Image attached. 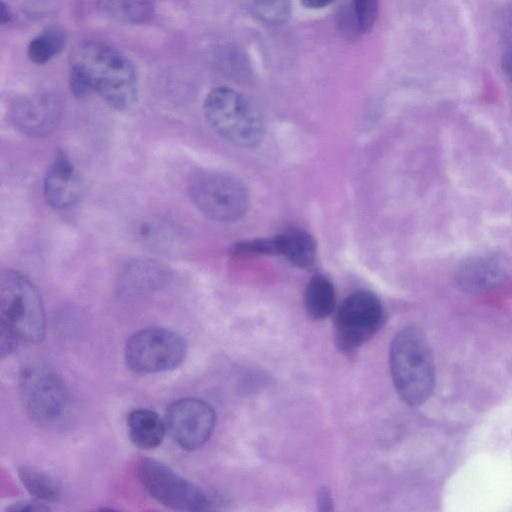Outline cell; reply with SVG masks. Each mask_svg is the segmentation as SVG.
<instances>
[{
  "label": "cell",
  "instance_id": "cell-12",
  "mask_svg": "<svg viewBox=\"0 0 512 512\" xmlns=\"http://www.w3.org/2000/svg\"><path fill=\"white\" fill-rule=\"evenodd\" d=\"M84 189L82 174L65 151H58L43 182L46 203L56 210L68 209L80 201Z\"/></svg>",
  "mask_w": 512,
  "mask_h": 512
},
{
  "label": "cell",
  "instance_id": "cell-22",
  "mask_svg": "<svg viewBox=\"0 0 512 512\" xmlns=\"http://www.w3.org/2000/svg\"><path fill=\"white\" fill-rule=\"evenodd\" d=\"M246 8L262 21L284 22L290 13V0H243Z\"/></svg>",
  "mask_w": 512,
  "mask_h": 512
},
{
  "label": "cell",
  "instance_id": "cell-10",
  "mask_svg": "<svg viewBox=\"0 0 512 512\" xmlns=\"http://www.w3.org/2000/svg\"><path fill=\"white\" fill-rule=\"evenodd\" d=\"M167 432L182 449L194 451L211 437L216 414L213 407L198 398H182L172 402L165 413Z\"/></svg>",
  "mask_w": 512,
  "mask_h": 512
},
{
  "label": "cell",
  "instance_id": "cell-25",
  "mask_svg": "<svg viewBox=\"0 0 512 512\" xmlns=\"http://www.w3.org/2000/svg\"><path fill=\"white\" fill-rule=\"evenodd\" d=\"M8 511H29V512H44L49 511L50 508L46 506L44 503L39 502L37 500H26V501H20L11 504L9 507H7Z\"/></svg>",
  "mask_w": 512,
  "mask_h": 512
},
{
  "label": "cell",
  "instance_id": "cell-4",
  "mask_svg": "<svg viewBox=\"0 0 512 512\" xmlns=\"http://www.w3.org/2000/svg\"><path fill=\"white\" fill-rule=\"evenodd\" d=\"M19 391L24 409L36 424L60 429L75 413L73 394L64 379L42 364H29L19 374Z\"/></svg>",
  "mask_w": 512,
  "mask_h": 512
},
{
  "label": "cell",
  "instance_id": "cell-5",
  "mask_svg": "<svg viewBox=\"0 0 512 512\" xmlns=\"http://www.w3.org/2000/svg\"><path fill=\"white\" fill-rule=\"evenodd\" d=\"M211 129L226 141L244 148L258 146L265 125L258 109L240 92L225 86L209 91L203 102Z\"/></svg>",
  "mask_w": 512,
  "mask_h": 512
},
{
  "label": "cell",
  "instance_id": "cell-16",
  "mask_svg": "<svg viewBox=\"0 0 512 512\" xmlns=\"http://www.w3.org/2000/svg\"><path fill=\"white\" fill-rule=\"evenodd\" d=\"M97 10L105 18L125 24H141L153 15V0H97Z\"/></svg>",
  "mask_w": 512,
  "mask_h": 512
},
{
  "label": "cell",
  "instance_id": "cell-3",
  "mask_svg": "<svg viewBox=\"0 0 512 512\" xmlns=\"http://www.w3.org/2000/svg\"><path fill=\"white\" fill-rule=\"evenodd\" d=\"M390 369L395 389L410 406H419L435 385L433 355L425 334L406 327L395 334L390 347Z\"/></svg>",
  "mask_w": 512,
  "mask_h": 512
},
{
  "label": "cell",
  "instance_id": "cell-27",
  "mask_svg": "<svg viewBox=\"0 0 512 512\" xmlns=\"http://www.w3.org/2000/svg\"><path fill=\"white\" fill-rule=\"evenodd\" d=\"M501 66L507 79L512 84V45H508L501 59Z\"/></svg>",
  "mask_w": 512,
  "mask_h": 512
},
{
  "label": "cell",
  "instance_id": "cell-11",
  "mask_svg": "<svg viewBox=\"0 0 512 512\" xmlns=\"http://www.w3.org/2000/svg\"><path fill=\"white\" fill-rule=\"evenodd\" d=\"M62 115L60 101L53 95L37 94L23 96L13 101L9 117L21 133L41 138L52 133Z\"/></svg>",
  "mask_w": 512,
  "mask_h": 512
},
{
  "label": "cell",
  "instance_id": "cell-17",
  "mask_svg": "<svg viewBox=\"0 0 512 512\" xmlns=\"http://www.w3.org/2000/svg\"><path fill=\"white\" fill-rule=\"evenodd\" d=\"M278 255L287 258L293 265L305 268L313 264L316 244L306 232L293 230L276 236Z\"/></svg>",
  "mask_w": 512,
  "mask_h": 512
},
{
  "label": "cell",
  "instance_id": "cell-24",
  "mask_svg": "<svg viewBox=\"0 0 512 512\" xmlns=\"http://www.w3.org/2000/svg\"><path fill=\"white\" fill-rule=\"evenodd\" d=\"M497 27L502 38L512 45V4L504 7L498 15Z\"/></svg>",
  "mask_w": 512,
  "mask_h": 512
},
{
  "label": "cell",
  "instance_id": "cell-15",
  "mask_svg": "<svg viewBox=\"0 0 512 512\" xmlns=\"http://www.w3.org/2000/svg\"><path fill=\"white\" fill-rule=\"evenodd\" d=\"M128 435L136 447L151 450L161 445L167 431L165 421L153 410L135 409L127 418Z\"/></svg>",
  "mask_w": 512,
  "mask_h": 512
},
{
  "label": "cell",
  "instance_id": "cell-18",
  "mask_svg": "<svg viewBox=\"0 0 512 512\" xmlns=\"http://www.w3.org/2000/svg\"><path fill=\"white\" fill-rule=\"evenodd\" d=\"M136 239L150 249H172L179 240L177 231L169 223L154 218L139 220L133 227Z\"/></svg>",
  "mask_w": 512,
  "mask_h": 512
},
{
  "label": "cell",
  "instance_id": "cell-21",
  "mask_svg": "<svg viewBox=\"0 0 512 512\" xmlns=\"http://www.w3.org/2000/svg\"><path fill=\"white\" fill-rule=\"evenodd\" d=\"M65 43L66 35L60 27H47L30 41L28 56L36 64H45L62 50Z\"/></svg>",
  "mask_w": 512,
  "mask_h": 512
},
{
  "label": "cell",
  "instance_id": "cell-1",
  "mask_svg": "<svg viewBox=\"0 0 512 512\" xmlns=\"http://www.w3.org/2000/svg\"><path fill=\"white\" fill-rule=\"evenodd\" d=\"M70 89L75 97L93 92L116 110L137 102L139 79L131 60L116 48L95 40L81 41L70 54Z\"/></svg>",
  "mask_w": 512,
  "mask_h": 512
},
{
  "label": "cell",
  "instance_id": "cell-14",
  "mask_svg": "<svg viewBox=\"0 0 512 512\" xmlns=\"http://www.w3.org/2000/svg\"><path fill=\"white\" fill-rule=\"evenodd\" d=\"M508 277L506 260L499 254H478L465 258L456 271L459 287L469 293H481L501 286Z\"/></svg>",
  "mask_w": 512,
  "mask_h": 512
},
{
  "label": "cell",
  "instance_id": "cell-20",
  "mask_svg": "<svg viewBox=\"0 0 512 512\" xmlns=\"http://www.w3.org/2000/svg\"><path fill=\"white\" fill-rule=\"evenodd\" d=\"M20 481L36 499L56 502L62 495V484L52 474L39 468L23 465L18 470Z\"/></svg>",
  "mask_w": 512,
  "mask_h": 512
},
{
  "label": "cell",
  "instance_id": "cell-6",
  "mask_svg": "<svg viewBox=\"0 0 512 512\" xmlns=\"http://www.w3.org/2000/svg\"><path fill=\"white\" fill-rule=\"evenodd\" d=\"M188 195L204 216L217 222L237 221L249 207V193L244 183L221 171L195 173L189 180Z\"/></svg>",
  "mask_w": 512,
  "mask_h": 512
},
{
  "label": "cell",
  "instance_id": "cell-28",
  "mask_svg": "<svg viewBox=\"0 0 512 512\" xmlns=\"http://www.w3.org/2000/svg\"><path fill=\"white\" fill-rule=\"evenodd\" d=\"M335 0H301L304 7L309 9H320L329 6Z\"/></svg>",
  "mask_w": 512,
  "mask_h": 512
},
{
  "label": "cell",
  "instance_id": "cell-2",
  "mask_svg": "<svg viewBox=\"0 0 512 512\" xmlns=\"http://www.w3.org/2000/svg\"><path fill=\"white\" fill-rule=\"evenodd\" d=\"M45 330V311L37 288L22 273L3 270L0 274L1 357L40 343Z\"/></svg>",
  "mask_w": 512,
  "mask_h": 512
},
{
  "label": "cell",
  "instance_id": "cell-29",
  "mask_svg": "<svg viewBox=\"0 0 512 512\" xmlns=\"http://www.w3.org/2000/svg\"><path fill=\"white\" fill-rule=\"evenodd\" d=\"M11 20V14L9 10L6 8L4 3H1V22L6 23Z\"/></svg>",
  "mask_w": 512,
  "mask_h": 512
},
{
  "label": "cell",
  "instance_id": "cell-19",
  "mask_svg": "<svg viewBox=\"0 0 512 512\" xmlns=\"http://www.w3.org/2000/svg\"><path fill=\"white\" fill-rule=\"evenodd\" d=\"M336 296L332 283L322 275L314 276L307 284L304 293V306L315 319L331 315L335 308Z\"/></svg>",
  "mask_w": 512,
  "mask_h": 512
},
{
  "label": "cell",
  "instance_id": "cell-7",
  "mask_svg": "<svg viewBox=\"0 0 512 512\" xmlns=\"http://www.w3.org/2000/svg\"><path fill=\"white\" fill-rule=\"evenodd\" d=\"M137 476L148 494L166 507L182 511H209L217 505L215 498L206 490L156 459H141Z\"/></svg>",
  "mask_w": 512,
  "mask_h": 512
},
{
  "label": "cell",
  "instance_id": "cell-9",
  "mask_svg": "<svg viewBox=\"0 0 512 512\" xmlns=\"http://www.w3.org/2000/svg\"><path fill=\"white\" fill-rule=\"evenodd\" d=\"M383 308L379 299L367 291L349 295L340 305L335 321L338 347L350 351L366 342L380 328Z\"/></svg>",
  "mask_w": 512,
  "mask_h": 512
},
{
  "label": "cell",
  "instance_id": "cell-26",
  "mask_svg": "<svg viewBox=\"0 0 512 512\" xmlns=\"http://www.w3.org/2000/svg\"><path fill=\"white\" fill-rule=\"evenodd\" d=\"M317 504L318 509L323 512H329L333 510V500L330 491L322 487L317 492Z\"/></svg>",
  "mask_w": 512,
  "mask_h": 512
},
{
  "label": "cell",
  "instance_id": "cell-8",
  "mask_svg": "<svg viewBox=\"0 0 512 512\" xmlns=\"http://www.w3.org/2000/svg\"><path fill=\"white\" fill-rule=\"evenodd\" d=\"M186 342L166 328L149 327L127 339L124 357L127 367L136 373H159L178 367L185 358Z\"/></svg>",
  "mask_w": 512,
  "mask_h": 512
},
{
  "label": "cell",
  "instance_id": "cell-23",
  "mask_svg": "<svg viewBox=\"0 0 512 512\" xmlns=\"http://www.w3.org/2000/svg\"><path fill=\"white\" fill-rule=\"evenodd\" d=\"M355 25L361 33L369 32L378 16L379 0H352Z\"/></svg>",
  "mask_w": 512,
  "mask_h": 512
},
{
  "label": "cell",
  "instance_id": "cell-13",
  "mask_svg": "<svg viewBox=\"0 0 512 512\" xmlns=\"http://www.w3.org/2000/svg\"><path fill=\"white\" fill-rule=\"evenodd\" d=\"M171 278L172 271L166 264L148 257H135L119 269L117 290L126 298L143 296L162 289Z\"/></svg>",
  "mask_w": 512,
  "mask_h": 512
}]
</instances>
